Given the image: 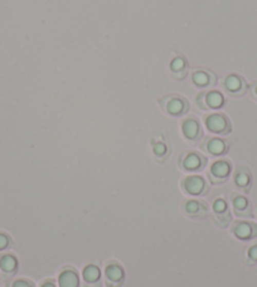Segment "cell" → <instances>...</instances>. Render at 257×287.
Segmentation results:
<instances>
[{
	"mask_svg": "<svg viewBox=\"0 0 257 287\" xmlns=\"http://www.w3.org/2000/svg\"><path fill=\"white\" fill-rule=\"evenodd\" d=\"M233 235L238 239H252L257 237V224L250 222H237L233 225Z\"/></svg>",
	"mask_w": 257,
	"mask_h": 287,
	"instance_id": "obj_1",
	"label": "cell"
},
{
	"mask_svg": "<svg viewBox=\"0 0 257 287\" xmlns=\"http://www.w3.org/2000/svg\"><path fill=\"white\" fill-rule=\"evenodd\" d=\"M183 188L188 194H192V196H200V194L205 193L207 186L203 178L193 175V177H188L184 179Z\"/></svg>",
	"mask_w": 257,
	"mask_h": 287,
	"instance_id": "obj_2",
	"label": "cell"
},
{
	"mask_svg": "<svg viewBox=\"0 0 257 287\" xmlns=\"http://www.w3.org/2000/svg\"><path fill=\"white\" fill-rule=\"evenodd\" d=\"M206 124L209 130L217 133H227L228 131L231 130L227 119L223 115H218V113H214V115L209 116V118L206 120Z\"/></svg>",
	"mask_w": 257,
	"mask_h": 287,
	"instance_id": "obj_3",
	"label": "cell"
},
{
	"mask_svg": "<svg viewBox=\"0 0 257 287\" xmlns=\"http://www.w3.org/2000/svg\"><path fill=\"white\" fill-rule=\"evenodd\" d=\"M106 277H107V283L113 287V285L121 283L124 280V270L120 264L110 263L106 267Z\"/></svg>",
	"mask_w": 257,
	"mask_h": 287,
	"instance_id": "obj_4",
	"label": "cell"
},
{
	"mask_svg": "<svg viewBox=\"0 0 257 287\" xmlns=\"http://www.w3.org/2000/svg\"><path fill=\"white\" fill-rule=\"evenodd\" d=\"M58 285L60 287H78L80 280L77 272L72 269L63 270L58 277Z\"/></svg>",
	"mask_w": 257,
	"mask_h": 287,
	"instance_id": "obj_5",
	"label": "cell"
},
{
	"mask_svg": "<svg viewBox=\"0 0 257 287\" xmlns=\"http://www.w3.org/2000/svg\"><path fill=\"white\" fill-rule=\"evenodd\" d=\"M233 203L234 212L240 217H252V211H251V204L247 198L242 196H234L232 199Z\"/></svg>",
	"mask_w": 257,
	"mask_h": 287,
	"instance_id": "obj_6",
	"label": "cell"
},
{
	"mask_svg": "<svg viewBox=\"0 0 257 287\" xmlns=\"http://www.w3.org/2000/svg\"><path fill=\"white\" fill-rule=\"evenodd\" d=\"M184 211L188 216H192L193 218H205L207 213L206 204L198 200H188L184 204Z\"/></svg>",
	"mask_w": 257,
	"mask_h": 287,
	"instance_id": "obj_7",
	"label": "cell"
},
{
	"mask_svg": "<svg viewBox=\"0 0 257 287\" xmlns=\"http://www.w3.org/2000/svg\"><path fill=\"white\" fill-rule=\"evenodd\" d=\"M0 270L4 275L12 276L18 270V261H16L15 256L7 253V255H3L0 257Z\"/></svg>",
	"mask_w": 257,
	"mask_h": 287,
	"instance_id": "obj_8",
	"label": "cell"
},
{
	"mask_svg": "<svg viewBox=\"0 0 257 287\" xmlns=\"http://www.w3.org/2000/svg\"><path fill=\"white\" fill-rule=\"evenodd\" d=\"M231 171V165L227 161H217L212 165L211 175L212 178H216L214 182H223L228 177Z\"/></svg>",
	"mask_w": 257,
	"mask_h": 287,
	"instance_id": "obj_9",
	"label": "cell"
},
{
	"mask_svg": "<svg viewBox=\"0 0 257 287\" xmlns=\"http://www.w3.org/2000/svg\"><path fill=\"white\" fill-rule=\"evenodd\" d=\"M183 132L187 139L194 140V139L198 138V135H200L199 124H198L194 119L186 120V121L183 122Z\"/></svg>",
	"mask_w": 257,
	"mask_h": 287,
	"instance_id": "obj_10",
	"label": "cell"
},
{
	"mask_svg": "<svg viewBox=\"0 0 257 287\" xmlns=\"http://www.w3.org/2000/svg\"><path fill=\"white\" fill-rule=\"evenodd\" d=\"M205 165V159L197 154H188L183 159V168L186 170H198Z\"/></svg>",
	"mask_w": 257,
	"mask_h": 287,
	"instance_id": "obj_11",
	"label": "cell"
},
{
	"mask_svg": "<svg viewBox=\"0 0 257 287\" xmlns=\"http://www.w3.org/2000/svg\"><path fill=\"white\" fill-rule=\"evenodd\" d=\"M167 111L172 115H180L187 111V102L183 99H172L168 101Z\"/></svg>",
	"mask_w": 257,
	"mask_h": 287,
	"instance_id": "obj_12",
	"label": "cell"
},
{
	"mask_svg": "<svg viewBox=\"0 0 257 287\" xmlns=\"http://www.w3.org/2000/svg\"><path fill=\"white\" fill-rule=\"evenodd\" d=\"M234 183L238 188L246 189L248 190L251 185V174L248 173V170L246 169H238L237 170L236 175H234Z\"/></svg>",
	"mask_w": 257,
	"mask_h": 287,
	"instance_id": "obj_13",
	"label": "cell"
},
{
	"mask_svg": "<svg viewBox=\"0 0 257 287\" xmlns=\"http://www.w3.org/2000/svg\"><path fill=\"white\" fill-rule=\"evenodd\" d=\"M82 275L86 282L88 283L97 282V281L100 280V269L97 266H95V264H88V266L85 267Z\"/></svg>",
	"mask_w": 257,
	"mask_h": 287,
	"instance_id": "obj_14",
	"label": "cell"
},
{
	"mask_svg": "<svg viewBox=\"0 0 257 287\" xmlns=\"http://www.w3.org/2000/svg\"><path fill=\"white\" fill-rule=\"evenodd\" d=\"M207 149H208L211 154L221 155L226 151V144L225 141L219 140V139H212L211 141H208Z\"/></svg>",
	"mask_w": 257,
	"mask_h": 287,
	"instance_id": "obj_15",
	"label": "cell"
},
{
	"mask_svg": "<svg viewBox=\"0 0 257 287\" xmlns=\"http://www.w3.org/2000/svg\"><path fill=\"white\" fill-rule=\"evenodd\" d=\"M207 104L213 108L221 107L223 104L222 94H219L218 92H212V93H209L208 96H207Z\"/></svg>",
	"mask_w": 257,
	"mask_h": 287,
	"instance_id": "obj_16",
	"label": "cell"
},
{
	"mask_svg": "<svg viewBox=\"0 0 257 287\" xmlns=\"http://www.w3.org/2000/svg\"><path fill=\"white\" fill-rule=\"evenodd\" d=\"M242 81L236 76H231L226 80V87L228 88V91L231 92H237L241 88Z\"/></svg>",
	"mask_w": 257,
	"mask_h": 287,
	"instance_id": "obj_17",
	"label": "cell"
},
{
	"mask_svg": "<svg viewBox=\"0 0 257 287\" xmlns=\"http://www.w3.org/2000/svg\"><path fill=\"white\" fill-rule=\"evenodd\" d=\"M213 209L217 214H223L227 213V203H226L225 199L219 198V199H216L213 203Z\"/></svg>",
	"mask_w": 257,
	"mask_h": 287,
	"instance_id": "obj_18",
	"label": "cell"
},
{
	"mask_svg": "<svg viewBox=\"0 0 257 287\" xmlns=\"http://www.w3.org/2000/svg\"><path fill=\"white\" fill-rule=\"evenodd\" d=\"M12 246V239L4 232H0V252Z\"/></svg>",
	"mask_w": 257,
	"mask_h": 287,
	"instance_id": "obj_19",
	"label": "cell"
},
{
	"mask_svg": "<svg viewBox=\"0 0 257 287\" xmlns=\"http://www.w3.org/2000/svg\"><path fill=\"white\" fill-rule=\"evenodd\" d=\"M193 79H194V82L199 86H205L208 83V77H207V74L203 73V72H198V73H195Z\"/></svg>",
	"mask_w": 257,
	"mask_h": 287,
	"instance_id": "obj_20",
	"label": "cell"
},
{
	"mask_svg": "<svg viewBox=\"0 0 257 287\" xmlns=\"http://www.w3.org/2000/svg\"><path fill=\"white\" fill-rule=\"evenodd\" d=\"M247 257L250 258L252 263H257V243L252 244L247 251Z\"/></svg>",
	"mask_w": 257,
	"mask_h": 287,
	"instance_id": "obj_21",
	"label": "cell"
},
{
	"mask_svg": "<svg viewBox=\"0 0 257 287\" xmlns=\"http://www.w3.org/2000/svg\"><path fill=\"white\" fill-rule=\"evenodd\" d=\"M10 287H34L32 282L27 280H15Z\"/></svg>",
	"mask_w": 257,
	"mask_h": 287,
	"instance_id": "obj_22",
	"label": "cell"
},
{
	"mask_svg": "<svg viewBox=\"0 0 257 287\" xmlns=\"http://www.w3.org/2000/svg\"><path fill=\"white\" fill-rule=\"evenodd\" d=\"M166 151H167V147L164 144H156L154 146V152L156 155H163L166 154Z\"/></svg>",
	"mask_w": 257,
	"mask_h": 287,
	"instance_id": "obj_23",
	"label": "cell"
},
{
	"mask_svg": "<svg viewBox=\"0 0 257 287\" xmlns=\"http://www.w3.org/2000/svg\"><path fill=\"white\" fill-rule=\"evenodd\" d=\"M172 67H173V69H174V71H180V68H183V67H184L183 60H181V58H177V60L173 62Z\"/></svg>",
	"mask_w": 257,
	"mask_h": 287,
	"instance_id": "obj_24",
	"label": "cell"
},
{
	"mask_svg": "<svg viewBox=\"0 0 257 287\" xmlns=\"http://www.w3.org/2000/svg\"><path fill=\"white\" fill-rule=\"evenodd\" d=\"M41 287H56V285L53 282H51V281H49V282H44Z\"/></svg>",
	"mask_w": 257,
	"mask_h": 287,
	"instance_id": "obj_25",
	"label": "cell"
},
{
	"mask_svg": "<svg viewBox=\"0 0 257 287\" xmlns=\"http://www.w3.org/2000/svg\"><path fill=\"white\" fill-rule=\"evenodd\" d=\"M256 93H257V90H256Z\"/></svg>",
	"mask_w": 257,
	"mask_h": 287,
	"instance_id": "obj_26",
	"label": "cell"
}]
</instances>
